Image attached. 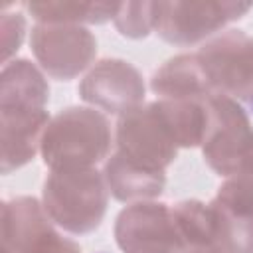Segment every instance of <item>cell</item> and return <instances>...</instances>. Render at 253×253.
<instances>
[{"label":"cell","instance_id":"cell-1","mask_svg":"<svg viewBox=\"0 0 253 253\" xmlns=\"http://www.w3.org/2000/svg\"><path fill=\"white\" fill-rule=\"evenodd\" d=\"M111 125L95 107H67L51 117L42 138V160L49 170L93 168L109 158Z\"/></svg>","mask_w":253,"mask_h":253},{"label":"cell","instance_id":"cell-2","mask_svg":"<svg viewBox=\"0 0 253 253\" xmlns=\"http://www.w3.org/2000/svg\"><path fill=\"white\" fill-rule=\"evenodd\" d=\"M109 196L105 176L97 166L49 170L42 188V206L59 229L87 235L101 225Z\"/></svg>","mask_w":253,"mask_h":253},{"label":"cell","instance_id":"cell-3","mask_svg":"<svg viewBox=\"0 0 253 253\" xmlns=\"http://www.w3.org/2000/svg\"><path fill=\"white\" fill-rule=\"evenodd\" d=\"M115 142L125 158L158 172H166L180 150L162 99L121 115L115 128Z\"/></svg>","mask_w":253,"mask_h":253},{"label":"cell","instance_id":"cell-4","mask_svg":"<svg viewBox=\"0 0 253 253\" xmlns=\"http://www.w3.org/2000/svg\"><path fill=\"white\" fill-rule=\"evenodd\" d=\"M251 8V2L235 0L154 2V34L166 43L180 47L206 43Z\"/></svg>","mask_w":253,"mask_h":253},{"label":"cell","instance_id":"cell-5","mask_svg":"<svg viewBox=\"0 0 253 253\" xmlns=\"http://www.w3.org/2000/svg\"><path fill=\"white\" fill-rule=\"evenodd\" d=\"M208 113L206 136L202 142L204 162L221 178L241 172L249 146L253 142V126L249 113L235 99L211 93L204 99Z\"/></svg>","mask_w":253,"mask_h":253},{"label":"cell","instance_id":"cell-6","mask_svg":"<svg viewBox=\"0 0 253 253\" xmlns=\"http://www.w3.org/2000/svg\"><path fill=\"white\" fill-rule=\"evenodd\" d=\"M198 59L213 91L235 99L253 115V36L223 30L202 43Z\"/></svg>","mask_w":253,"mask_h":253},{"label":"cell","instance_id":"cell-7","mask_svg":"<svg viewBox=\"0 0 253 253\" xmlns=\"http://www.w3.org/2000/svg\"><path fill=\"white\" fill-rule=\"evenodd\" d=\"M30 47L40 69L57 81H71L91 67L97 40L85 26L34 24Z\"/></svg>","mask_w":253,"mask_h":253},{"label":"cell","instance_id":"cell-8","mask_svg":"<svg viewBox=\"0 0 253 253\" xmlns=\"http://www.w3.org/2000/svg\"><path fill=\"white\" fill-rule=\"evenodd\" d=\"M115 241L123 253H186L188 247L174 223L172 206L136 202L115 219Z\"/></svg>","mask_w":253,"mask_h":253},{"label":"cell","instance_id":"cell-9","mask_svg":"<svg viewBox=\"0 0 253 253\" xmlns=\"http://www.w3.org/2000/svg\"><path fill=\"white\" fill-rule=\"evenodd\" d=\"M77 91L87 105L121 117L144 105L146 85L140 71L130 61L105 57L87 71Z\"/></svg>","mask_w":253,"mask_h":253},{"label":"cell","instance_id":"cell-10","mask_svg":"<svg viewBox=\"0 0 253 253\" xmlns=\"http://www.w3.org/2000/svg\"><path fill=\"white\" fill-rule=\"evenodd\" d=\"M2 117V174H10L36 158L42 148L43 132L51 121L45 109H0Z\"/></svg>","mask_w":253,"mask_h":253},{"label":"cell","instance_id":"cell-11","mask_svg":"<svg viewBox=\"0 0 253 253\" xmlns=\"http://www.w3.org/2000/svg\"><path fill=\"white\" fill-rule=\"evenodd\" d=\"M150 89L158 99L204 101L213 91L198 53H180L162 63L150 79Z\"/></svg>","mask_w":253,"mask_h":253},{"label":"cell","instance_id":"cell-12","mask_svg":"<svg viewBox=\"0 0 253 253\" xmlns=\"http://www.w3.org/2000/svg\"><path fill=\"white\" fill-rule=\"evenodd\" d=\"M109 194L123 204L156 200L166 186V172L138 166L115 150L103 168Z\"/></svg>","mask_w":253,"mask_h":253},{"label":"cell","instance_id":"cell-13","mask_svg":"<svg viewBox=\"0 0 253 253\" xmlns=\"http://www.w3.org/2000/svg\"><path fill=\"white\" fill-rule=\"evenodd\" d=\"M2 249L20 253L40 235L55 227L40 200L18 196L2 202Z\"/></svg>","mask_w":253,"mask_h":253},{"label":"cell","instance_id":"cell-14","mask_svg":"<svg viewBox=\"0 0 253 253\" xmlns=\"http://www.w3.org/2000/svg\"><path fill=\"white\" fill-rule=\"evenodd\" d=\"M49 85L43 71L30 59H12L2 65L0 75V109H45Z\"/></svg>","mask_w":253,"mask_h":253},{"label":"cell","instance_id":"cell-15","mask_svg":"<svg viewBox=\"0 0 253 253\" xmlns=\"http://www.w3.org/2000/svg\"><path fill=\"white\" fill-rule=\"evenodd\" d=\"M121 2H26L22 4L36 24L101 26L113 22Z\"/></svg>","mask_w":253,"mask_h":253},{"label":"cell","instance_id":"cell-16","mask_svg":"<svg viewBox=\"0 0 253 253\" xmlns=\"http://www.w3.org/2000/svg\"><path fill=\"white\" fill-rule=\"evenodd\" d=\"M172 217L188 249L215 245V213L211 204L182 200L172 206Z\"/></svg>","mask_w":253,"mask_h":253},{"label":"cell","instance_id":"cell-17","mask_svg":"<svg viewBox=\"0 0 253 253\" xmlns=\"http://www.w3.org/2000/svg\"><path fill=\"white\" fill-rule=\"evenodd\" d=\"M215 213V247L223 253H253V215H239L213 200L210 202Z\"/></svg>","mask_w":253,"mask_h":253},{"label":"cell","instance_id":"cell-18","mask_svg":"<svg viewBox=\"0 0 253 253\" xmlns=\"http://www.w3.org/2000/svg\"><path fill=\"white\" fill-rule=\"evenodd\" d=\"M113 24L125 38H146L150 32H154V2H121Z\"/></svg>","mask_w":253,"mask_h":253},{"label":"cell","instance_id":"cell-19","mask_svg":"<svg viewBox=\"0 0 253 253\" xmlns=\"http://www.w3.org/2000/svg\"><path fill=\"white\" fill-rule=\"evenodd\" d=\"M213 202L233 213L253 215V174H235L221 182Z\"/></svg>","mask_w":253,"mask_h":253},{"label":"cell","instance_id":"cell-20","mask_svg":"<svg viewBox=\"0 0 253 253\" xmlns=\"http://www.w3.org/2000/svg\"><path fill=\"white\" fill-rule=\"evenodd\" d=\"M0 32H2V63H8L22 47V42L26 38V16L22 12L4 10L0 18Z\"/></svg>","mask_w":253,"mask_h":253},{"label":"cell","instance_id":"cell-21","mask_svg":"<svg viewBox=\"0 0 253 253\" xmlns=\"http://www.w3.org/2000/svg\"><path fill=\"white\" fill-rule=\"evenodd\" d=\"M2 251H6V249H2ZM6 253H10V251H6ZM20 253H81V247H79L77 241H73L69 237H63L53 227L47 233L40 235L36 241H32Z\"/></svg>","mask_w":253,"mask_h":253},{"label":"cell","instance_id":"cell-22","mask_svg":"<svg viewBox=\"0 0 253 253\" xmlns=\"http://www.w3.org/2000/svg\"><path fill=\"white\" fill-rule=\"evenodd\" d=\"M243 172L253 174V142H251V146H249V152H247V156H245V162H243V168H241L239 174H243Z\"/></svg>","mask_w":253,"mask_h":253},{"label":"cell","instance_id":"cell-23","mask_svg":"<svg viewBox=\"0 0 253 253\" xmlns=\"http://www.w3.org/2000/svg\"><path fill=\"white\" fill-rule=\"evenodd\" d=\"M186 253H223V251L215 245H204V247H192Z\"/></svg>","mask_w":253,"mask_h":253},{"label":"cell","instance_id":"cell-24","mask_svg":"<svg viewBox=\"0 0 253 253\" xmlns=\"http://www.w3.org/2000/svg\"><path fill=\"white\" fill-rule=\"evenodd\" d=\"M101 253H105V251H101Z\"/></svg>","mask_w":253,"mask_h":253}]
</instances>
